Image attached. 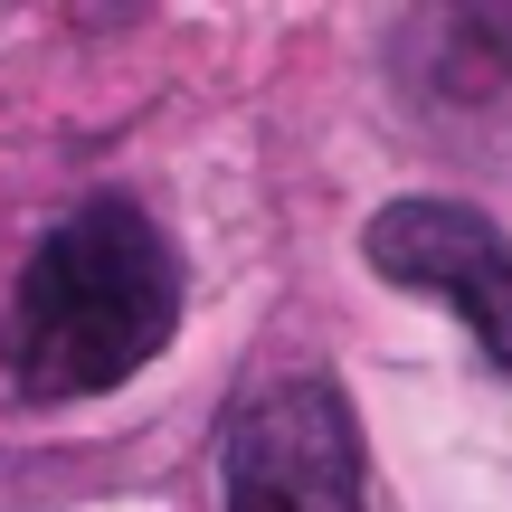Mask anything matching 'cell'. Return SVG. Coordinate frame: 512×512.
Listing matches in <instances>:
<instances>
[{"mask_svg":"<svg viewBox=\"0 0 512 512\" xmlns=\"http://www.w3.org/2000/svg\"><path fill=\"white\" fill-rule=\"evenodd\" d=\"M181 323V256L133 200H86L19 275L10 370L29 399H95L133 380Z\"/></svg>","mask_w":512,"mask_h":512,"instance_id":"cell-1","label":"cell"},{"mask_svg":"<svg viewBox=\"0 0 512 512\" xmlns=\"http://www.w3.org/2000/svg\"><path fill=\"white\" fill-rule=\"evenodd\" d=\"M228 512H361V427L323 370H285L238 399Z\"/></svg>","mask_w":512,"mask_h":512,"instance_id":"cell-2","label":"cell"},{"mask_svg":"<svg viewBox=\"0 0 512 512\" xmlns=\"http://www.w3.org/2000/svg\"><path fill=\"white\" fill-rule=\"evenodd\" d=\"M370 266L446 294L512 380V247L494 238V219H475L465 200H389L370 219Z\"/></svg>","mask_w":512,"mask_h":512,"instance_id":"cell-3","label":"cell"}]
</instances>
